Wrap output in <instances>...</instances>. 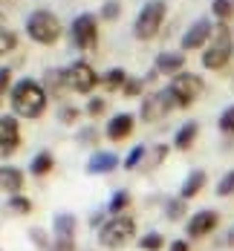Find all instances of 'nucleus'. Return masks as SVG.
I'll return each instance as SVG.
<instances>
[{
  "mask_svg": "<svg viewBox=\"0 0 234 251\" xmlns=\"http://www.w3.org/2000/svg\"><path fill=\"white\" fill-rule=\"evenodd\" d=\"M9 101H12V110H15V116H21V119H41V116L47 113L50 93L44 90V84H41V81L21 78V81L12 87Z\"/></svg>",
  "mask_w": 234,
  "mask_h": 251,
  "instance_id": "nucleus-1",
  "label": "nucleus"
},
{
  "mask_svg": "<svg viewBox=\"0 0 234 251\" xmlns=\"http://www.w3.org/2000/svg\"><path fill=\"white\" fill-rule=\"evenodd\" d=\"M232 55H234V38H232L229 24L214 26V38H211V44L203 50V67L217 73V70H223L232 61Z\"/></svg>",
  "mask_w": 234,
  "mask_h": 251,
  "instance_id": "nucleus-2",
  "label": "nucleus"
},
{
  "mask_svg": "<svg viewBox=\"0 0 234 251\" xmlns=\"http://www.w3.org/2000/svg\"><path fill=\"white\" fill-rule=\"evenodd\" d=\"M136 231H139V226H136V220H133L130 214L110 217V220L99 228V246H104V249H110V251L125 249L130 240L136 237Z\"/></svg>",
  "mask_w": 234,
  "mask_h": 251,
  "instance_id": "nucleus-3",
  "label": "nucleus"
},
{
  "mask_svg": "<svg viewBox=\"0 0 234 251\" xmlns=\"http://www.w3.org/2000/svg\"><path fill=\"white\" fill-rule=\"evenodd\" d=\"M165 15H168V6L165 0H148L142 6V12L136 15V24H133V38L136 41H151L159 35V29L165 24Z\"/></svg>",
  "mask_w": 234,
  "mask_h": 251,
  "instance_id": "nucleus-4",
  "label": "nucleus"
},
{
  "mask_svg": "<svg viewBox=\"0 0 234 251\" xmlns=\"http://www.w3.org/2000/svg\"><path fill=\"white\" fill-rule=\"evenodd\" d=\"M26 35L35 44H41V47H52L61 38V21L52 12H47V9H35L26 18Z\"/></svg>",
  "mask_w": 234,
  "mask_h": 251,
  "instance_id": "nucleus-5",
  "label": "nucleus"
},
{
  "mask_svg": "<svg viewBox=\"0 0 234 251\" xmlns=\"http://www.w3.org/2000/svg\"><path fill=\"white\" fill-rule=\"evenodd\" d=\"M203 90H206L203 78L194 75V73H180V75L171 78V84H168V93H171V99H174L177 107H191L194 101L203 96Z\"/></svg>",
  "mask_w": 234,
  "mask_h": 251,
  "instance_id": "nucleus-6",
  "label": "nucleus"
},
{
  "mask_svg": "<svg viewBox=\"0 0 234 251\" xmlns=\"http://www.w3.org/2000/svg\"><path fill=\"white\" fill-rule=\"evenodd\" d=\"M64 75H67V87H70L73 93H81V96H90V93L102 84V75H99L87 61H73V64L64 70Z\"/></svg>",
  "mask_w": 234,
  "mask_h": 251,
  "instance_id": "nucleus-7",
  "label": "nucleus"
},
{
  "mask_svg": "<svg viewBox=\"0 0 234 251\" xmlns=\"http://www.w3.org/2000/svg\"><path fill=\"white\" fill-rule=\"evenodd\" d=\"M70 32H73V41L81 52H93L99 47V18L96 15H90V12L78 15L70 26Z\"/></svg>",
  "mask_w": 234,
  "mask_h": 251,
  "instance_id": "nucleus-8",
  "label": "nucleus"
},
{
  "mask_svg": "<svg viewBox=\"0 0 234 251\" xmlns=\"http://www.w3.org/2000/svg\"><path fill=\"white\" fill-rule=\"evenodd\" d=\"M174 107H177V104H174V99H171V93H168V90H159V93H151V96L142 99L139 119L148 122V125H154V122H162Z\"/></svg>",
  "mask_w": 234,
  "mask_h": 251,
  "instance_id": "nucleus-9",
  "label": "nucleus"
},
{
  "mask_svg": "<svg viewBox=\"0 0 234 251\" xmlns=\"http://www.w3.org/2000/svg\"><path fill=\"white\" fill-rule=\"evenodd\" d=\"M211 38H214V26L211 21L206 18H200V21H194V24L185 29V35H182V52H194V50H206L208 44H211Z\"/></svg>",
  "mask_w": 234,
  "mask_h": 251,
  "instance_id": "nucleus-10",
  "label": "nucleus"
},
{
  "mask_svg": "<svg viewBox=\"0 0 234 251\" xmlns=\"http://www.w3.org/2000/svg\"><path fill=\"white\" fill-rule=\"evenodd\" d=\"M217 226H220V214H217V211H211V208H206V211H197V214L188 220L185 234H188L191 240H203V237H208Z\"/></svg>",
  "mask_w": 234,
  "mask_h": 251,
  "instance_id": "nucleus-11",
  "label": "nucleus"
},
{
  "mask_svg": "<svg viewBox=\"0 0 234 251\" xmlns=\"http://www.w3.org/2000/svg\"><path fill=\"white\" fill-rule=\"evenodd\" d=\"M21 148V127L15 116H0V156H9Z\"/></svg>",
  "mask_w": 234,
  "mask_h": 251,
  "instance_id": "nucleus-12",
  "label": "nucleus"
},
{
  "mask_svg": "<svg viewBox=\"0 0 234 251\" xmlns=\"http://www.w3.org/2000/svg\"><path fill=\"white\" fill-rule=\"evenodd\" d=\"M133 127H136V116H133V113H116V116L107 122L104 133H107L110 142H125L130 133H133Z\"/></svg>",
  "mask_w": 234,
  "mask_h": 251,
  "instance_id": "nucleus-13",
  "label": "nucleus"
},
{
  "mask_svg": "<svg viewBox=\"0 0 234 251\" xmlns=\"http://www.w3.org/2000/svg\"><path fill=\"white\" fill-rule=\"evenodd\" d=\"M154 73L156 75H180L185 73V52H159L154 61Z\"/></svg>",
  "mask_w": 234,
  "mask_h": 251,
  "instance_id": "nucleus-14",
  "label": "nucleus"
},
{
  "mask_svg": "<svg viewBox=\"0 0 234 251\" xmlns=\"http://www.w3.org/2000/svg\"><path fill=\"white\" fill-rule=\"evenodd\" d=\"M0 191L18 197L24 191V171L21 168H0Z\"/></svg>",
  "mask_w": 234,
  "mask_h": 251,
  "instance_id": "nucleus-15",
  "label": "nucleus"
},
{
  "mask_svg": "<svg viewBox=\"0 0 234 251\" xmlns=\"http://www.w3.org/2000/svg\"><path fill=\"white\" fill-rule=\"evenodd\" d=\"M116 165H119V156L110 151H96L90 156V162H87V171L90 174H110V171H116Z\"/></svg>",
  "mask_w": 234,
  "mask_h": 251,
  "instance_id": "nucleus-16",
  "label": "nucleus"
},
{
  "mask_svg": "<svg viewBox=\"0 0 234 251\" xmlns=\"http://www.w3.org/2000/svg\"><path fill=\"white\" fill-rule=\"evenodd\" d=\"M206 182H208V174L206 171H191V174L185 176V182H182V188H180V200H194L203 188H206Z\"/></svg>",
  "mask_w": 234,
  "mask_h": 251,
  "instance_id": "nucleus-17",
  "label": "nucleus"
},
{
  "mask_svg": "<svg viewBox=\"0 0 234 251\" xmlns=\"http://www.w3.org/2000/svg\"><path fill=\"white\" fill-rule=\"evenodd\" d=\"M76 217L73 214H58L55 220H52V231H55V237L52 240H73L76 237Z\"/></svg>",
  "mask_w": 234,
  "mask_h": 251,
  "instance_id": "nucleus-18",
  "label": "nucleus"
},
{
  "mask_svg": "<svg viewBox=\"0 0 234 251\" xmlns=\"http://www.w3.org/2000/svg\"><path fill=\"white\" fill-rule=\"evenodd\" d=\"M44 90L50 93V99H61L70 87H67V75H64V70H50L47 78H44Z\"/></svg>",
  "mask_w": 234,
  "mask_h": 251,
  "instance_id": "nucleus-19",
  "label": "nucleus"
},
{
  "mask_svg": "<svg viewBox=\"0 0 234 251\" xmlns=\"http://www.w3.org/2000/svg\"><path fill=\"white\" fill-rule=\"evenodd\" d=\"M197 136H200V125H197V122L182 125L180 130H177V136H174V148H177V151H191V145L197 142Z\"/></svg>",
  "mask_w": 234,
  "mask_h": 251,
  "instance_id": "nucleus-20",
  "label": "nucleus"
},
{
  "mask_svg": "<svg viewBox=\"0 0 234 251\" xmlns=\"http://www.w3.org/2000/svg\"><path fill=\"white\" fill-rule=\"evenodd\" d=\"M128 73L122 70V67H113V70H107L102 75V87L104 93H122L125 90V84H128Z\"/></svg>",
  "mask_w": 234,
  "mask_h": 251,
  "instance_id": "nucleus-21",
  "label": "nucleus"
},
{
  "mask_svg": "<svg viewBox=\"0 0 234 251\" xmlns=\"http://www.w3.org/2000/svg\"><path fill=\"white\" fill-rule=\"evenodd\" d=\"M165 159H168V145H151V148H148V153H145L142 168H145V171H156Z\"/></svg>",
  "mask_w": 234,
  "mask_h": 251,
  "instance_id": "nucleus-22",
  "label": "nucleus"
},
{
  "mask_svg": "<svg viewBox=\"0 0 234 251\" xmlns=\"http://www.w3.org/2000/svg\"><path fill=\"white\" fill-rule=\"evenodd\" d=\"M55 168V159H52V153L50 151H44V153H38L35 159H32V165H29V171H32V176H47Z\"/></svg>",
  "mask_w": 234,
  "mask_h": 251,
  "instance_id": "nucleus-23",
  "label": "nucleus"
},
{
  "mask_svg": "<svg viewBox=\"0 0 234 251\" xmlns=\"http://www.w3.org/2000/svg\"><path fill=\"white\" fill-rule=\"evenodd\" d=\"M130 194L128 191H116L113 194V200H110V205H107V214H113V217H122V214H128L130 208Z\"/></svg>",
  "mask_w": 234,
  "mask_h": 251,
  "instance_id": "nucleus-24",
  "label": "nucleus"
},
{
  "mask_svg": "<svg viewBox=\"0 0 234 251\" xmlns=\"http://www.w3.org/2000/svg\"><path fill=\"white\" fill-rule=\"evenodd\" d=\"M211 12H214V18L220 24H229L234 18V0H214L211 3Z\"/></svg>",
  "mask_w": 234,
  "mask_h": 251,
  "instance_id": "nucleus-25",
  "label": "nucleus"
},
{
  "mask_svg": "<svg viewBox=\"0 0 234 251\" xmlns=\"http://www.w3.org/2000/svg\"><path fill=\"white\" fill-rule=\"evenodd\" d=\"M15 50H18V35L0 26V58H3V55H12Z\"/></svg>",
  "mask_w": 234,
  "mask_h": 251,
  "instance_id": "nucleus-26",
  "label": "nucleus"
},
{
  "mask_svg": "<svg viewBox=\"0 0 234 251\" xmlns=\"http://www.w3.org/2000/svg\"><path fill=\"white\" fill-rule=\"evenodd\" d=\"M139 249H142V251H162V249H165V237H162L159 231H151L148 237H142V240H139Z\"/></svg>",
  "mask_w": 234,
  "mask_h": 251,
  "instance_id": "nucleus-27",
  "label": "nucleus"
},
{
  "mask_svg": "<svg viewBox=\"0 0 234 251\" xmlns=\"http://www.w3.org/2000/svg\"><path fill=\"white\" fill-rule=\"evenodd\" d=\"M9 211H15V214L26 217V214H32V202L18 194V197H12V200H9Z\"/></svg>",
  "mask_w": 234,
  "mask_h": 251,
  "instance_id": "nucleus-28",
  "label": "nucleus"
},
{
  "mask_svg": "<svg viewBox=\"0 0 234 251\" xmlns=\"http://www.w3.org/2000/svg\"><path fill=\"white\" fill-rule=\"evenodd\" d=\"M182 214H185V200H171L165 205V217L174 223V220H180Z\"/></svg>",
  "mask_w": 234,
  "mask_h": 251,
  "instance_id": "nucleus-29",
  "label": "nucleus"
},
{
  "mask_svg": "<svg viewBox=\"0 0 234 251\" xmlns=\"http://www.w3.org/2000/svg\"><path fill=\"white\" fill-rule=\"evenodd\" d=\"M232 194H234V171H229L217 182V197H232Z\"/></svg>",
  "mask_w": 234,
  "mask_h": 251,
  "instance_id": "nucleus-30",
  "label": "nucleus"
},
{
  "mask_svg": "<svg viewBox=\"0 0 234 251\" xmlns=\"http://www.w3.org/2000/svg\"><path fill=\"white\" fill-rule=\"evenodd\" d=\"M145 153H148V148H145V145H136V148H133V151H130V156L128 159H125V168H136V165H142V162H145Z\"/></svg>",
  "mask_w": 234,
  "mask_h": 251,
  "instance_id": "nucleus-31",
  "label": "nucleus"
},
{
  "mask_svg": "<svg viewBox=\"0 0 234 251\" xmlns=\"http://www.w3.org/2000/svg\"><path fill=\"white\" fill-rule=\"evenodd\" d=\"M217 125H220V130H223L226 136H234V104L223 113V116H220V122H217Z\"/></svg>",
  "mask_w": 234,
  "mask_h": 251,
  "instance_id": "nucleus-32",
  "label": "nucleus"
},
{
  "mask_svg": "<svg viewBox=\"0 0 234 251\" xmlns=\"http://www.w3.org/2000/svg\"><path fill=\"white\" fill-rule=\"evenodd\" d=\"M142 87H145V81H142V78H128V84H125V90H122V93H125L128 99H136V96L142 93Z\"/></svg>",
  "mask_w": 234,
  "mask_h": 251,
  "instance_id": "nucleus-33",
  "label": "nucleus"
},
{
  "mask_svg": "<svg viewBox=\"0 0 234 251\" xmlns=\"http://www.w3.org/2000/svg\"><path fill=\"white\" fill-rule=\"evenodd\" d=\"M12 93V70L9 67H0V99Z\"/></svg>",
  "mask_w": 234,
  "mask_h": 251,
  "instance_id": "nucleus-34",
  "label": "nucleus"
},
{
  "mask_svg": "<svg viewBox=\"0 0 234 251\" xmlns=\"http://www.w3.org/2000/svg\"><path fill=\"white\" fill-rule=\"evenodd\" d=\"M104 110H107V101L104 99H93L90 104H87V116H93V119H99Z\"/></svg>",
  "mask_w": 234,
  "mask_h": 251,
  "instance_id": "nucleus-35",
  "label": "nucleus"
},
{
  "mask_svg": "<svg viewBox=\"0 0 234 251\" xmlns=\"http://www.w3.org/2000/svg\"><path fill=\"white\" fill-rule=\"evenodd\" d=\"M102 18L104 21H116V18H119V0H107V3H104Z\"/></svg>",
  "mask_w": 234,
  "mask_h": 251,
  "instance_id": "nucleus-36",
  "label": "nucleus"
},
{
  "mask_svg": "<svg viewBox=\"0 0 234 251\" xmlns=\"http://www.w3.org/2000/svg\"><path fill=\"white\" fill-rule=\"evenodd\" d=\"M50 251H76V240H52Z\"/></svg>",
  "mask_w": 234,
  "mask_h": 251,
  "instance_id": "nucleus-37",
  "label": "nucleus"
},
{
  "mask_svg": "<svg viewBox=\"0 0 234 251\" xmlns=\"http://www.w3.org/2000/svg\"><path fill=\"white\" fill-rule=\"evenodd\" d=\"M78 116H81V113H78L76 107H64V110H61V122H64V125H73Z\"/></svg>",
  "mask_w": 234,
  "mask_h": 251,
  "instance_id": "nucleus-38",
  "label": "nucleus"
},
{
  "mask_svg": "<svg viewBox=\"0 0 234 251\" xmlns=\"http://www.w3.org/2000/svg\"><path fill=\"white\" fill-rule=\"evenodd\" d=\"M78 139H81V142H96V139H99V133H96V130H84Z\"/></svg>",
  "mask_w": 234,
  "mask_h": 251,
  "instance_id": "nucleus-39",
  "label": "nucleus"
},
{
  "mask_svg": "<svg viewBox=\"0 0 234 251\" xmlns=\"http://www.w3.org/2000/svg\"><path fill=\"white\" fill-rule=\"evenodd\" d=\"M168 251H188V243H185V240H174Z\"/></svg>",
  "mask_w": 234,
  "mask_h": 251,
  "instance_id": "nucleus-40",
  "label": "nucleus"
},
{
  "mask_svg": "<svg viewBox=\"0 0 234 251\" xmlns=\"http://www.w3.org/2000/svg\"><path fill=\"white\" fill-rule=\"evenodd\" d=\"M229 246H234V228H232V234H229Z\"/></svg>",
  "mask_w": 234,
  "mask_h": 251,
  "instance_id": "nucleus-41",
  "label": "nucleus"
},
{
  "mask_svg": "<svg viewBox=\"0 0 234 251\" xmlns=\"http://www.w3.org/2000/svg\"><path fill=\"white\" fill-rule=\"evenodd\" d=\"M0 24H3V12H0Z\"/></svg>",
  "mask_w": 234,
  "mask_h": 251,
  "instance_id": "nucleus-42",
  "label": "nucleus"
}]
</instances>
